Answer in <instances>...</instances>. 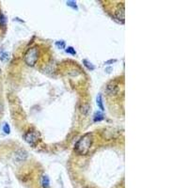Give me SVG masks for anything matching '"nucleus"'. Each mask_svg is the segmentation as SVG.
<instances>
[{
    "label": "nucleus",
    "instance_id": "1",
    "mask_svg": "<svg viewBox=\"0 0 188 188\" xmlns=\"http://www.w3.org/2000/svg\"><path fill=\"white\" fill-rule=\"evenodd\" d=\"M93 144V137L90 133L86 134L74 145V151L79 155H86Z\"/></svg>",
    "mask_w": 188,
    "mask_h": 188
},
{
    "label": "nucleus",
    "instance_id": "2",
    "mask_svg": "<svg viewBox=\"0 0 188 188\" xmlns=\"http://www.w3.org/2000/svg\"><path fill=\"white\" fill-rule=\"evenodd\" d=\"M40 56V49L38 46H33L30 47L26 53L25 55V62L28 66L34 67L36 65V63L39 59Z\"/></svg>",
    "mask_w": 188,
    "mask_h": 188
},
{
    "label": "nucleus",
    "instance_id": "3",
    "mask_svg": "<svg viewBox=\"0 0 188 188\" xmlns=\"http://www.w3.org/2000/svg\"><path fill=\"white\" fill-rule=\"evenodd\" d=\"M25 140L30 146H35L40 140V134L35 130H29L25 136Z\"/></svg>",
    "mask_w": 188,
    "mask_h": 188
},
{
    "label": "nucleus",
    "instance_id": "4",
    "mask_svg": "<svg viewBox=\"0 0 188 188\" xmlns=\"http://www.w3.org/2000/svg\"><path fill=\"white\" fill-rule=\"evenodd\" d=\"M115 16L117 20L121 23L124 22V4L120 3L117 6V10L115 11Z\"/></svg>",
    "mask_w": 188,
    "mask_h": 188
},
{
    "label": "nucleus",
    "instance_id": "5",
    "mask_svg": "<svg viewBox=\"0 0 188 188\" xmlns=\"http://www.w3.org/2000/svg\"><path fill=\"white\" fill-rule=\"evenodd\" d=\"M120 91V87L115 82H110V83L106 86V89H105V92H106L107 95L113 96Z\"/></svg>",
    "mask_w": 188,
    "mask_h": 188
},
{
    "label": "nucleus",
    "instance_id": "6",
    "mask_svg": "<svg viewBox=\"0 0 188 188\" xmlns=\"http://www.w3.org/2000/svg\"><path fill=\"white\" fill-rule=\"evenodd\" d=\"M26 157H27V152L26 151H23V150H20L18 151H16V153L14 155L15 160L18 161V162L25 161L26 159Z\"/></svg>",
    "mask_w": 188,
    "mask_h": 188
},
{
    "label": "nucleus",
    "instance_id": "7",
    "mask_svg": "<svg viewBox=\"0 0 188 188\" xmlns=\"http://www.w3.org/2000/svg\"><path fill=\"white\" fill-rule=\"evenodd\" d=\"M96 103L98 104V106L100 109H102L103 111L104 110V103H103V97H102V94H98L97 98H96Z\"/></svg>",
    "mask_w": 188,
    "mask_h": 188
},
{
    "label": "nucleus",
    "instance_id": "8",
    "mask_svg": "<svg viewBox=\"0 0 188 188\" xmlns=\"http://www.w3.org/2000/svg\"><path fill=\"white\" fill-rule=\"evenodd\" d=\"M104 119V116L102 112H100V111H97V112L94 114V117H93V120L97 122V121H101Z\"/></svg>",
    "mask_w": 188,
    "mask_h": 188
},
{
    "label": "nucleus",
    "instance_id": "9",
    "mask_svg": "<svg viewBox=\"0 0 188 188\" xmlns=\"http://www.w3.org/2000/svg\"><path fill=\"white\" fill-rule=\"evenodd\" d=\"M40 183H42V186L43 188H48L49 185H50V181H49V178L47 177V176H43Z\"/></svg>",
    "mask_w": 188,
    "mask_h": 188
},
{
    "label": "nucleus",
    "instance_id": "10",
    "mask_svg": "<svg viewBox=\"0 0 188 188\" xmlns=\"http://www.w3.org/2000/svg\"><path fill=\"white\" fill-rule=\"evenodd\" d=\"M90 105H87V104H84L83 106L81 107V112L84 115H87L90 113Z\"/></svg>",
    "mask_w": 188,
    "mask_h": 188
},
{
    "label": "nucleus",
    "instance_id": "11",
    "mask_svg": "<svg viewBox=\"0 0 188 188\" xmlns=\"http://www.w3.org/2000/svg\"><path fill=\"white\" fill-rule=\"evenodd\" d=\"M6 23H7V18L3 13L0 12V26H5Z\"/></svg>",
    "mask_w": 188,
    "mask_h": 188
},
{
    "label": "nucleus",
    "instance_id": "12",
    "mask_svg": "<svg viewBox=\"0 0 188 188\" xmlns=\"http://www.w3.org/2000/svg\"><path fill=\"white\" fill-rule=\"evenodd\" d=\"M0 59H1L2 61H7L9 59L8 52H1L0 53Z\"/></svg>",
    "mask_w": 188,
    "mask_h": 188
},
{
    "label": "nucleus",
    "instance_id": "13",
    "mask_svg": "<svg viewBox=\"0 0 188 188\" xmlns=\"http://www.w3.org/2000/svg\"><path fill=\"white\" fill-rule=\"evenodd\" d=\"M83 63H84V65L89 69V70H94L95 69V67H94L92 64L89 61V60H87V59H84L83 60Z\"/></svg>",
    "mask_w": 188,
    "mask_h": 188
},
{
    "label": "nucleus",
    "instance_id": "14",
    "mask_svg": "<svg viewBox=\"0 0 188 188\" xmlns=\"http://www.w3.org/2000/svg\"><path fill=\"white\" fill-rule=\"evenodd\" d=\"M56 45L58 47L59 49H64L65 48V42H63V40H57V42H56Z\"/></svg>",
    "mask_w": 188,
    "mask_h": 188
},
{
    "label": "nucleus",
    "instance_id": "15",
    "mask_svg": "<svg viewBox=\"0 0 188 188\" xmlns=\"http://www.w3.org/2000/svg\"><path fill=\"white\" fill-rule=\"evenodd\" d=\"M3 132L6 134H9L10 133V125L8 124V123H5V124L3 125V128H2Z\"/></svg>",
    "mask_w": 188,
    "mask_h": 188
},
{
    "label": "nucleus",
    "instance_id": "16",
    "mask_svg": "<svg viewBox=\"0 0 188 188\" xmlns=\"http://www.w3.org/2000/svg\"><path fill=\"white\" fill-rule=\"evenodd\" d=\"M66 52L68 53V54H70V55H73V56H75L76 55V52H75L74 48H73V47H72V46L68 47V48L66 49Z\"/></svg>",
    "mask_w": 188,
    "mask_h": 188
},
{
    "label": "nucleus",
    "instance_id": "17",
    "mask_svg": "<svg viewBox=\"0 0 188 188\" xmlns=\"http://www.w3.org/2000/svg\"><path fill=\"white\" fill-rule=\"evenodd\" d=\"M67 5L69 6V7H72V8L74 9V10H77V9H78L77 4H76L75 1H68V2H67Z\"/></svg>",
    "mask_w": 188,
    "mask_h": 188
},
{
    "label": "nucleus",
    "instance_id": "18",
    "mask_svg": "<svg viewBox=\"0 0 188 188\" xmlns=\"http://www.w3.org/2000/svg\"><path fill=\"white\" fill-rule=\"evenodd\" d=\"M3 108H4V107H3V105H2V104H1V103H0V113H1V112H2V111H3Z\"/></svg>",
    "mask_w": 188,
    "mask_h": 188
},
{
    "label": "nucleus",
    "instance_id": "19",
    "mask_svg": "<svg viewBox=\"0 0 188 188\" xmlns=\"http://www.w3.org/2000/svg\"><path fill=\"white\" fill-rule=\"evenodd\" d=\"M116 60L115 59H112V60H111V61H106V64H109V63H112V62H115Z\"/></svg>",
    "mask_w": 188,
    "mask_h": 188
}]
</instances>
